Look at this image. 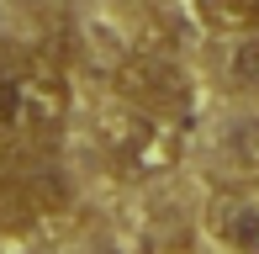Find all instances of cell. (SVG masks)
<instances>
[{
    "mask_svg": "<svg viewBox=\"0 0 259 254\" xmlns=\"http://www.w3.org/2000/svg\"><path fill=\"white\" fill-rule=\"evenodd\" d=\"M74 206V186L48 154H0V228L32 233Z\"/></svg>",
    "mask_w": 259,
    "mask_h": 254,
    "instance_id": "obj_3",
    "label": "cell"
},
{
    "mask_svg": "<svg viewBox=\"0 0 259 254\" xmlns=\"http://www.w3.org/2000/svg\"><path fill=\"white\" fill-rule=\"evenodd\" d=\"M96 143H101V159L116 180L127 186H148V180H164L169 170H180L185 159V133L180 122L169 117H154V111H106L96 122Z\"/></svg>",
    "mask_w": 259,
    "mask_h": 254,
    "instance_id": "obj_2",
    "label": "cell"
},
{
    "mask_svg": "<svg viewBox=\"0 0 259 254\" xmlns=\"http://www.w3.org/2000/svg\"><path fill=\"white\" fill-rule=\"evenodd\" d=\"M206 233L233 254H259V201L243 186H222L206 201Z\"/></svg>",
    "mask_w": 259,
    "mask_h": 254,
    "instance_id": "obj_5",
    "label": "cell"
},
{
    "mask_svg": "<svg viewBox=\"0 0 259 254\" xmlns=\"http://www.w3.org/2000/svg\"><path fill=\"white\" fill-rule=\"evenodd\" d=\"M217 164L233 186H254L259 180V117H238L217 133Z\"/></svg>",
    "mask_w": 259,
    "mask_h": 254,
    "instance_id": "obj_6",
    "label": "cell"
},
{
    "mask_svg": "<svg viewBox=\"0 0 259 254\" xmlns=\"http://www.w3.org/2000/svg\"><path fill=\"white\" fill-rule=\"evenodd\" d=\"M79 254H122V244H85Z\"/></svg>",
    "mask_w": 259,
    "mask_h": 254,
    "instance_id": "obj_8",
    "label": "cell"
},
{
    "mask_svg": "<svg viewBox=\"0 0 259 254\" xmlns=\"http://www.w3.org/2000/svg\"><path fill=\"white\" fill-rule=\"evenodd\" d=\"M106 79H111V96L122 106L154 111V117H169V122H185L196 106L191 69L169 53H122Z\"/></svg>",
    "mask_w": 259,
    "mask_h": 254,
    "instance_id": "obj_4",
    "label": "cell"
},
{
    "mask_svg": "<svg viewBox=\"0 0 259 254\" xmlns=\"http://www.w3.org/2000/svg\"><path fill=\"white\" fill-rule=\"evenodd\" d=\"M69 85L42 59H0V154H53L69 127Z\"/></svg>",
    "mask_w": 259,
    "mask_h": 254,
    "instance_id": "obj_1",
    "label": "cell"
},
{
    "mask_svg": "<svg viewBox=\"0 0 259 254\" xmlns=\"http://www.w3.org/2000/svg\"><path fill=\"white\" fill-rule=\"evenodd\" d=\"M217 74L233 96H259V27L254 32H228Z\"/></svg>",
    "mask_w": 259,
    "mask_h": 254,
    "instance_id": "obj_7",
    "label": "cell"
}]
</instances>
